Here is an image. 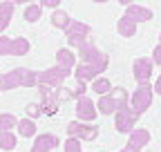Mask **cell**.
<instances>
[{
    "instance_id": "6da1fadb",
    "label": "cell",
    "mask_w": 161,
    "mask_h": 152,
    "mask_svg": "<svg viewBox=\"0 0 161 152\" xmlns=\"http://www.w3.org/2000/svg\"><path fill=\"white\" fill-rule=\"evenodd\" d=\"M16 87H38V72L16 67L11 72L0 74V92L16 90Z\"/></svg>"
},
{
    "instance_id": "7a4b0ae2",
    "label": "cell",
    "mask_w": 161,
    "mask_h": 152,
    "mask_svg": "<svg viewBox=\"0 0 161 152\" xmlns=\"http://www.w3.org/2000/svg\"><path fill=\"white\" fill-rule=\"evenodd\" d=\"M78 58H80V63H85V65H92V67H96L101 74H103L105 69H108V56L101 52L92 41H87L83 47L78 49Z\"/></svg>"
},
{
    "instance_id": "3957f363",
    "label": "cell",
    "mask_w": 161,
    "mask_h": 152,
    "mask_svg": "<svg viewBox=\"0 0 161 152\" xmlns=\"http://www.w3.org/2000/svg\"><path fill=\"white\" fill-rule=\"evenodd\" d=\"M67 76H69V69H63V67H49L45 72H38V85H47L52 90H60L63 87V83L67 81Z\"/></svg>"
},
{
    "instance_id": "277c9868",
    "label": "cell",
    "mask_w": 161,
    "mask_h": 152,
    "mask_svg": "<svg viewBox=\"0 0 161 152\" xmlns=\"http://www.w3.org/2000/svg\"><path fill=\"white\" fill-rule=\"evenodd\" d=\"M152 96H154V87H150V83L146 85H139L134 92H132V110L136 114H143L150 105H152Z\"/></svg>"
},
{
    "instance_id": "5b68a950",
    "label": "cell",
    "mask_w": 161,
    "mask_h": 152,
    "mask_svg": "<svg viewBox=\"0 0 161 152\" xmlns=\"http://www.w3.org/2000/svg\"><path fill=\"white\" fill-rule=\"evenodd\" d=\"M65 130L72 139H78V141H94L98 137V128L92 123H83V121H72L67 123Z\"/></svg>"
},
{
    "instance_id": "8992f818",
    "label": "cell",
    "mask_w": 161,
    "mask_h": 152,
    "mask_svg": "<svg viewBox=\"0 0 161 152\" xmlns=\"http://www.w3.org/2000/svg\"><path fill=\"white\" fill-rule=\"evenodd\" d=\"M141 114H136L132 107H125V110H119L114 114V125L119 132H123V134H132V132L136 130V121H139Z\"/></svg>"
},
{
    "instance_id": "52a82bcc",
    "label": "cell",
    "mask_w": 161,
    "mask_h": 152,
    "mask_svg": "<svg viewBox=\"0 0 161 152\" xmlns=\"http://www.w3.org/2000/svg\"><path fill=\"white\" fill-rule=\"evenodd\" d=\"M38 94H40V105H43V112L47 114V117H52V114L58 112V105H60V99H58V92L47 87V85H38Z\"/></svg>"
},
{
    "instance_id": "ba28073f",
    "label": "cell",
    "mask_w": 161,
    "mask_h": 152,
    "mask_svg": "<svg viewBox=\"0 0 161 152\" xmlns=\"http://www.w3.org/2000/svg\"><path fill=\"white\" fill-rule=\"evenodd\" d=\"M152 67H154V63H152V58H148V56H139V58H134V63H132V72H134V79H136L139 85L150 83Z\"/></svg>"
},
{
    "instance_id": "9c48e42d",
    "label": "cell",
    "mask_w": 161,
    "mask_h": 152,
    "mask_svg": "<svg viewBox=\"0 0 161 152\" xmlns=\"http://www.w3.org/2000/svg\"><path fill=\"white\" fill-rule=\"evenodd\" d=\"M148 143H150V132L146 128H136L130 134L128 143H125V150H130V152H143V148Z\"/></svg>"
},
{
    "instance_id": "30bf717a",
    "label": "cell",
    "mask_w": 161,
    "mask_h": 152,
    "mask_svg": "<svg viewBox=\"0 0 161 152\" xmlns=\"http://www.w3.org/2000/svg\"><path fill=\"white\" fill-rule=\"evenodd\" d=\"M96 105H94V101L87 96H80L78 101H76V114H78V121H94L96 119Z\"/></svg>"
},
{
    "instance_id": "8fae6325",
    "label": "cell",
    "mask_w": 161,
    "mask_h": 152,
    "mask_svg": "<svg viewBox=\"0 0 161 152\" xmlns=\"http://www.w3.org/2000/svg\"><path fill=\"white\" fill-rule=\"evenodd\" d=\"M56 145H60L56 134H38L31 145V152H52Z\"/></svg>"
},
{
    "instance_id": "7c38bea8",
    "label": "cell",
    "mask_w": 161,
    "mask_h": 152,
    "mask_svg": "<svg viewBox=\"0 0 161 152\" xmlns=\"http://www.w3.org/2000/svg\"><path fill=\"white\" fill-rule=\"evenodd\" d=\"M125 16L132 18L134 23H148V20H152V11L148 7H141V5H125Z\"/></svg>"
},
{
    "instance_id": "4fadbf2b",
    "label": "cell",
    "mask_w": 161,
    "mask_h": 152,
    "mask_svg": "<svg viewBox=\"0 0 161 152\" xmlns=\"http://www.w3.org/2000/svg\"><path fill=\"white\" fill-rule=\"evenodd\" d=\"M98 69L96 67H92V65H85V63H78L76 65V69H74V79L76 81H80V83H87V81H96L98 79Z\"/></svg>"
},
{
    "instance_id": "5bb4252c",
    "label": "cell",
    "mask_w": 161,
    "mask_h": 152,
    "mask_svg": "<svg viewBox=\"0 0 161 152\" xmlns=\"http://www.w3.org/2000/svg\"><path fill=\"white\" fill-rule=\"evenodd\" d=\"M56 65H58V67H63V69H72V67H76V56L72 54V49H67V47L58 49V52H56Z\"/></svg>"
},
{
    "instance_id": "9a60e30c",
    "label": "cell",
    "mask_w": 161,
    "mask_h": 152,
    "mask_svg": "<svg viewBox=\"0 0 161 152\" xmlns=\"http://www.w3.org/2000/svg\"><path fill=\"white\" fill-rule=\"evenodd\" d=\"M72 23H74V20L67 16V11H65V9H56V11L52 14V25H54L56 29H63V31H67Z\"/></svg>"
},
{
    "instance_id": "2e32d148",
    "label": "cell",
    "mask_w": 161,
    "mask_h": 152,
    "mask_svg": "<svg viewBox=\"0 0 161 152\" xmlns=\"http://www.w3.org/2000/svg\"><path fill=\"white\" fill-rule=\"evenodd\" d=\"M116 31L123 36V38H132V36L136 34V23L132 20V18L123 16V18H121V20L116 23Z\"/></svg>"
},
{
    "instance_id": "e0dca14e",
    "label": "cell",
    "mask_w": 161,
    "mask_h": 152,
    "mask_svg": "<svg viewBox=\"0 0 161 152\" xmlns=\"http://www.w3.org/2000/svg\"><path fill=\"white\" fill-rule=\"evenodd\" d=\"M96 110H98L101 114H116V112H119V107H116V103H114V99H112V94L98 96V101H96Z\"/></svg>"
},
{
    "instance_id": "ac0fdd59",
    "label": "cell",
    "mask_w": 161,
    "mask_h": 152,
    "mask_svg": "<svg viewBox=\"0 0 161 152\" xmlns=\"http://www.w3.org/2000/svg\"><path fill=\"white\" fill-rule=\"evenodd\" d=\"M40 16H43V5H40V3H31L23 11V18H25L27 23H38Z\"/></svg>"
},
{
    "instance_id": "d6986e66",
    "label": "cell",
    "mask_w": 161,
    "mask_h": 152,
    "mask_svg": "<svg viewBox=\"0 0 161 152\" xmlns=\"http://www.w3.org/2000/svg\"><path fill=\"white\" fill-rule=\"evenodd\" d=\"M14 9H16L14 3H0V31L7 29L11 16H14Z\"/></svg>"
},
{
    "instance_id": "ffe728a7",
    "label": "cell",
    "mask_w": 161,
    "mask_h": 152,
    "mask_svg": "<svg viewBox=\"0 0 161 152\" xmlns=\"http://www.w3.org/2000/svg\"><path fill=\"white\" fill-rule=\"evenodd\" d=\"M92 92H96L98 96H105V94H112V83L105 79V76H98V79L92 83Z\"/></svg>"
},
{
    "instance_id": "44dd1931",
    "label": "cell",
    "mask_w": 161,
    "mask_h": 152,
    "mask_svg": "<svg viewBox=\"0 0 161 152\" xmlns=\"http://www.w3.org/2000/svg\"><path fill=\"white\" fill-rule=\"evenodd\" d=\"M90 31H92V27H90L87 23L74 20V23L69 25V29L65 31V36H67V38H69V36H90Z\"/></svg>"
},
{
    "instance_id": "7402d4cb",
    "label": "cell",
    "mask_w": 161,
    "mask_h": 152,
    "mask_svg": "<svg viewBox=\"0 0 161 152\" xmlns=\"http://www.w3.org/2000/svg\"><path fill=\"white\" fill-rule=\"evenodd\" d=\"M112 99H114V103H116V107H119V110H125V107H130V105H128V101H130V94H128V90H123V87H116V90H112Z\"/></svg>"
},
{
    "instance_id": "603a6c76",
    "label": "cell",
    "mask_w": 161,
    "mask_h": 152,
    "mask_svg": "<svg viewBox=\"0 0 161 152\" xmlns=\"http://www.w3.org/2000/svg\"><path fill=\"white\" fill-rule=\"evenodd\" d=\"M18 134L25 137V139L34 137V134H36V123H34L31 119H20V121H18Z\"/></svg>"
},
{
    "instance_id": "cb8c5ba5",
    "label": "cell",
    "mask_w": 161,
    "mask_h": 152,
    "mask_svg": "<svg viewBox=\"0 0 161 152\" xmlns=\"http://www.w3.org/2000/svg\"><path fill=\"white\" fill-rule=\"evenodd\" d=\"M29 41L27 38H23V36H18V38H14V45H11V56H25L27 52H29Z\"/></svg>"
},
{
    "instance_id": "d4e9b609",
    "label": "cell",
    "mask_w": 161,
    "mask_h": 152,
    "mask_svg": "<svg viewBox=\"0 0 161 152\" xmlns=\"http://www.w3.org/2000/svg\"><path fill=\"white\" fill-rule=\"evenodd\" d=\"M14 128H18V119L14 114H0V132H11Z\"/></svg>"
},
{
    "instance_id": "484cf974",
    "label": "cell",
    "mask_w": 161,
    "mask_h": 152,
    "mask_svg": "<svg viewBox=\"0 0 161 152\" xmlns=\"http://www.w3.org/2000/svg\"><path fill=\"white\" fill-rule=\"evenodd\" d=\"M16 148V134L14 132H0V150H14Z\"/></svg>"
},
{
    "instance_id": "4316f807",
    "label": "cell",
    "mask_w": 161,
    "mask_h": 152,
    "mask_svg": "<svg viewBox=\"0 0 161 152\" xmlns=\"http://www.w3.org/2000/svg\"><path fill=\"white\" fill-rule=\"evenodd\" d=\"M25 112H27V119H31V121L38 119L40 114H45V112H43V105H40V103H29Z\"/></svg>"
},
{
    "instance_id": "83f0119b",
    "label": "cell",
    "mask_w": 161,
    "mask_h": 152,
    "mask_svg": "<svg viewBox=\"0 0 161 152\" xmlns=\"http://www.w3.org/2000/svg\"><path fill=\"white\" fill-rule=\"evenodd\" d=\"M11 45H14V38L0 36V56H11Z\"/></svg>"
},
{
    "instance_id": "f1b7e54d",
    "label": "cell",
    "mask_w": 161,
    "mask_h": 152,
    "mask_svg": "<svg viewBox=\"0 0 161 152\" xmlns=\"http://www.w3.org/2000/svg\"><path fill=\"white\" fill-rule=\"evenodd\" d=\"M65 152H83V148H80V141L69 137V139L65 141Z\"/></svg>"
},
{
    "instance_id": "f546056e",
    "label": "cell",
    "mask_w": 161,
    "mask_h": 152,
    "mask_svg": "<svg viewBox=\"0 0 161 152\" xmlns=\"http://www.w3.org/2000/svg\"><path fill=\"white\" fill-rule=\"evenodd\" d=\"M152 63L154 65H161V43L154 47V52H152Z\"/></svg>"
},
{
    "instance_id": "4dcf8cb0",
    "label": "cell",
    "mask_w": 161,
    "mask_h": 152,
    "mask_svg": "<svg viewBox=\"0 0 161 152\" xmlns=\"http://www.w3.org/2000/svg\"><path fill=\"white\" fill-rule=\"evenodd\" d=\"M43 7H49V9H56V7H58V0H45V3H43Z\"/></svg>"
},
{
    "instance_id": "1f68e13d",
    "label": "cell",
    "mask_w": 161,
    "mask_h": 152,
    "mask_svg": "<svg viewBox=\"0 0 161 152\" xmlns=\"http://www.w3.org/2000/svg\"><path fill=\"white\" fill-rule=\"evenodd\" d=\"M154 92L161 96V74H159V79H157V83H154Z\"/></svg>"
},
{
    "instance_id": "d6a6232c",
    "label": "cell",
    "mask_w": 161,
    "mask_h": 152,
    "mask_svg": "<svg viewBox=\"0 0 161 152\" xmlns=\"http://www.w3.org/2000/svg\"><path fill=\"white\" fill-rule=\"evenodd\" d=\"M119 152H130V150H119Z\"/></svg>"
}]
</instances>
